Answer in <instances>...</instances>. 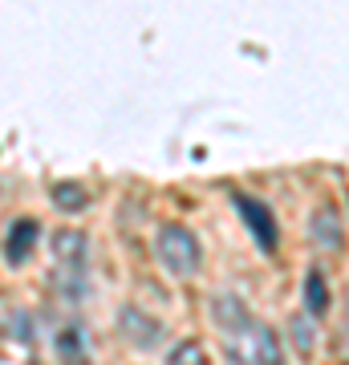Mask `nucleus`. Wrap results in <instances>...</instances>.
Returning a JSON list of instances; mask_svg holds the SVG:
<instances>
[{"mask_svg": "<svg viewBox=\"0 0 349 365\" xmlns=\"http://www.w3.org/2000/svg\"><path fill=\"white\" fill-rule=\"evenodd\" d=\"M211 321L220 329L228 365H280V341L268 325L248 313V304L232 292L211 297Z\"/></svg>", "mask_w": 349, "mask_h": 365, "instance_id": "nucleus-1", "label": "nucleus"}, {"mask_svg": "<svg viewBox=\"0 0 349 365\" xmlns=\"http://www.w3.org/2000/svg\"><path fill=\"white\" fill-rule=\"evenodd\" d=\"M49 260H53V288L61 297L78 300L86 292V272H90V240L86 232L65 227L49 240Z\"/></svg>", "mask_w": 349, "mask_h": 365, "instance_id": "nucleus-2", "label": "nucleus"}, {"mask_svg": "<svg viewBox=\"0 0 349 365\" xmlns=\"http://www.w3.org/2000/svg\"><path fill=\"white\" fill-rule=\"evenodd\" d=\"M155 252L163 268L171 276H195L199 272V264H203V248H199V240H195L191 227H183V223H163L155 235Z\"/></svg>", "mask_w": 349, "mask_h": 365, "instance_id": "nucleus-3", "label": "nucleus"}, {"mask_svg": "<svg viewBox=\"0 0 349 365\" xmlns=\"http://www.w3.org/2000/svg\"><path fill=\"white\" fill-rule=\"evenodd\" d=\"M232 203H236V211H240L244 227L252 232V240H256V248L260 252H276L280 227H276V215H272L268 203H260V199H252V195H236Z\"/></svg>", "mask_w": 349, "mask_h": 365, "instance_id": "nucleus-4", "label": "nucleus"}, {"mask_svg": "<svg viewBox=\"0 0 349 365\" xmlns=\"http://www.w3.org/2000/svg\"><path fill=\"white\" fill-rule=\"evenodd\" d=\"M118 333H122L134 349H155L158 341H163V325H158L151 313H143L138 304H126V309L118 313Z\"/></svg>", "mask_w": 349, "mask_h": 365, "instance_id": "nucleus-5", "label": "nucleus"}, {"mask_svg": "<svg viewBox=\"0 0 349 365\" xmlns=\"http://www.w3.org/2000/svg\"><path fill=\"white\" fill-rule=\"evenodd\" d=\"M37 235H41V223L37 220H13V227H9V240H4V260L13 264H25L29 256H33V244H37Z\"/></svg>", "mask_w": 349, "mask_h": 365, "instance_id": "nucleus-6", "label": "nucleus"}, {"mask_svg": "<svg viewBox=\"0 0 349 365\" xmlns=\"http://www.w3.org/2000/svg\"><path fill=\"white\" fill-rule=\"evenodd\" d=\"M49 199H53V207L65 211V215H81V211L90 207V187L74 182V179H61L49 187Z\"/></svg>", "mask_w": 349, "mask_h": 365, "instance_id": "nucleus-7", "label": "nucleus"}, {"mask_svg": "<svg viewBox=\"0 0 349 365\" xmlns=\"http://www.w3.org/2000/svg\"><path fill=\"white\" fill-rule=\"evenodd\" d=\"M309 235H313V244L325 252H337L341 248V240H345V232H341V220H337V211L333 207H321L317 215L309 220Z\"/></svg>", "mask_w": 349, "mask_h": 365, "instance_id": "nucleus-8", "label": "nucleus"}, {"mask_svg": "<svg viewBox=\"0 0 349 365\" xmlns=\"http://www.w3.org/2000/svg\"><path fill=\"white\" fill-rule=\"evenodd\" d=\"M305 309L313 317H321L329 309V284H325L321 268H309V276H305Z\"/></svg>", "mask_w": 349, "mask_h": 365, "instance_id": "nucleus-9", "label": "nucleus"}, {"mask_svg": "<svg viewBox=\"0 0 349 365\" xmlns=\"http://www.w3.org/2000/svg\"><path fill=\"white\" fill-rule=\"evenodd\" d=\"M167 365H211V357H207V349L199 345V341H183V345L171 349Z\"/></svg>", "mask_w": 349, "mask_h": 365, "instance_id": "nucleus-10", "label": "nucleus"}, {"mask_svg": "<svg viewBox=\"0 0 349 365\" xmlns=\"http://www.w3.org/2000/svg\"><path fill=\"white\" fill-rule=\"evenodd\" d=\"M293 333H297V345H300V349H309V333H305V321H297V325H293Z\"/></svg>", "mask_w": 349, "mask_h": 365, "instance_id": "nucleus-11", "label": "nucleus"}]
</instances>
